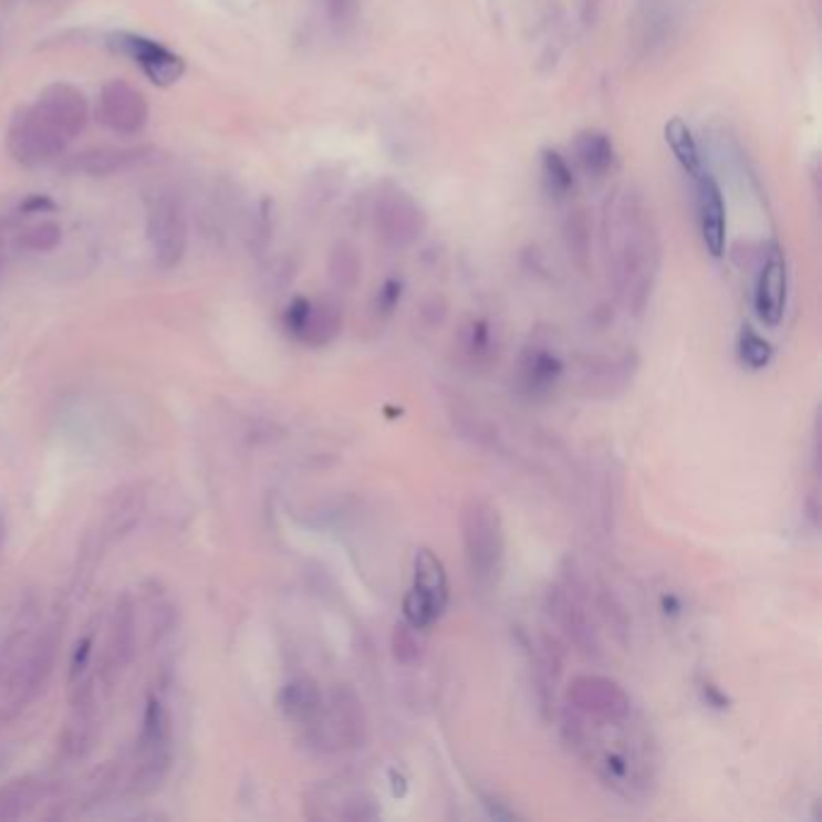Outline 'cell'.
Returning a JSON list of instances; mask_svg holds the SVG:
<instances>
[{
  "mask_svg": "<svg viewBox=\"0 0 822 822\" xmlns=\"http://www.w3.org/2000/svg\"><path fill=\"white\" fill-rule=\"evenodd\" d=\"M603 247L608 280L629 312L649 304L658 273V237L652 208L637 188H625L605 206Z\"/></svg>",
  "mask_w": 822,
  "mask_h": 822,
  "instance_id": "1",
  "label": "cell"
},
{
  "mask_svg": "<svg viewBox=\"0 0 822 822\" xmlns=\"http://www.w3.org/2000/svg\"><path fill=\"white\" fill-rule=\"evenodd\" d=\"M611 740L601 726L579 717L572 709L562 714V736L574 755H579L605 787L623 799H644L654 787L652 746L639 726L635 714L623 721H605Z\"/></svg>",
  "mask_w": 822,
  "mask_h": 822,
  "instance_id": "2",
  "label": "cell"
},
{
  "mask_svg": "<svg viewBox=\"0 0 822 822\" xmlns=\"http://www.w3.org/2000/svg\"><path fill=\"white\" fill-rule=\"evenodd\" d=\"M461 543L474 586L490 591L500 584L507 562V531L500 509L485 497H470L464 504Z\"/></svg>",
  "mask_w": 822,
  "mask_h": 822,
  "instance_id": "3",
  "label": "cell"
},
{
  "mask_svg": "<svg viewBox=\"0 0 822 822\" xmlns=\"http://www.w3.org/2000/svg\"><path fill=\"white\" fill-rule=\"evenodd\" d=\"M304 726L309 743L319 752L357 750L370 736L365 705L350 685H335L329 695H323L319 711Z\"/></svg>",
  "mask_w": 822,
  "mask_h": 822,
  "instance_id": "4",
  "label": "cell"
},
{
  "mask_svg": "<svg viewBox=\"0 0 822 822\" xmlns=\"http://www.w3.org/2000/svg\"><path fill=\"white\" fill-rule=\"evenodd\" d=\"M545 608L555 620L560 632L579 652L586 656H601V637L594 623V611L589 601V584L574 568L564 570V579L552 586L545 596Z\"/></svg>",
  "mask_w": 822,
  "mask_h": 822,
  "instance_id": "5",
  "label": "cell"
},
{
  "mask_svg": "<svg viewBox=\"0 0 822 822\" xmlns=\"http://www.w3.org/2000/svg\"><path fill=\"white\" fill-rule=\"evenodd\" d=\"M449 605V579L435 550L417 548L413 560V586L403 599V617L415 629L427 632Z\"/></svg>",
  "mask_w": 822,
  "mask_h": 822,
  "instance_id": "6",
  "label": "cell"
},
{
  "mask_svg": "<svg viewBox=\"0 0 822 822\" xmlns=\"http://www.w3.org/2000/svg\"><path fill=\"white\" fill-rule=\"evenodd\" d=\"M568 709L591 721H623L635 714V705L623 685L599 673H584L568 685Z\"/></svg>",
  "mask_w": 822,
  "mask_h": 822,
  "instance_id": "7",
  "label": "cell"
},
{
  "mask_svg": "<svg viewBox=\"0 0 822 822\" xmlns=\"http://www.w3.org/2000/svg\"><path fill=\"white\" fill-rule=\"evenodd\" d=\"M6 145L10 157L22 167H44L59 159L71 143L53 131L46 121L34 112V106L18 110L8 126Z\"/></svg>",
  "mask_w": 822,
  "mask_h": 822,
  "instance_id": "8",
  "label": "cell"
},
{
  "mask_svg": "<svg viewBox=\"0 0 822 822\" xmlns=\"http://www.w3.org/2000/svg\"><path fill=\"white\" fill-rule=\"evenodd\" d=\"M147 241L159 268H177L188 249V220L179 196L159 194L147 210Z\"/></svg>",
  "mask_w": 822,
  "mask_h": 822,
  "instance_id": "9",
  "label": "cell"
},
{
  "mask_svg": "<svg viewBox=\"0 0 822 822\" xmlns=\"http://www.w3.org/2000/svg\"><path fill=\"white\" fill-rule=\"evenodd\" d=\"M376 232L391 249H408L425 235L427 215L410 194L386 186L374 204Z\"/></svg>",
  "mask_w": 822,
  "mask_h": 822,
  "instance_id": "10",
  "label": "cell"
},
{
  "mask_svg": "<svg viewBox=\"0 0 822 822\" xmlns=\"http://www.w3.org/2000/svg\"><path fill=\"white\" fill-rule=\"evenodd\" d=\"M110 46L116 53H121V56H128L133 63L141 65L145 77L159 87L174 85L186 73V63L179 53H174L171 49L155 42L150 37L133 32H114L110 34Z\"/></svg>",
  "mask_w": 822,
  "mask_h": 822,
  "instance_id": "11",
  "label": "cell"
},
{
  "mask_svg": "<svg viewBox=\"0 0 822 822\" xmlns=\"http://www.w3.org/2000/svg\"><path fill=\"white\" fill-rule=\"evenodd\" d=\"M100 121L116 136H141L147 121H150V106L145 94L133 87L126 80H110L100 92Z\"/></svg>",
  "mask_w": 822,
  "mask_h": 822,
  "instance_id": "12",
  "label": "cell"
},
{
  "mask_svg": "<svg viewBox=\"0 0 822 822\" xmlns=\"http://www.w3.org/2000/svg\"><path fill=\"white\" fill-rule=\"evenodd\" d=\"M34 112L69 143H73L87 128L90 121L85 94L71 83H53L44 87L34 104Z\"/></svg>",
  "mask_w": 822,
  "mask_h": 822,
  "instance_id": "13",
  "label": "cell"
},
{
  "mask_svg": "<svg viewBox=\"0 0 822 822\" xmlns=\"http://www.w3.org/2000/svg\"><path fill=\"white\" fill-rule=\"evenodd\" d=\"M61 635L63 629L59 625H49L32 644L30 656H27V662L15 673V678H12V693L18 695V707L30 705L46 687L53 666H56Z\"/></svg>",
  "mask_w": 822,
  "mask_h": 822,
  "instance_id": "14",
  "label": "cell"
},
{
  "mask_svg": "<svg viewBox=\"0 0 822 822\" xmlns=\"http://www.w3.org/2000/svg\"><path fill=\"white\" fill-rule=\"evenodd\" d=\"M564 374V362L555 347L545 343H529L523 347L517 367V386L523 396L545 398L552 394Z\"/></svg>",
  "mask_w": 822,
  "mask_h": 822,
  "instance_id": "15",
  "label": "cell"
},
{
  "mask_svg": "<svg viewBox=\"0 0 822 822\" xmlns=\"http://www.w3.org/2000/svg\"><path fill=\"white\" fill-rule=\"evenodd\" d=\"M789 294V275L787 261L779 249H772L762 261L758 282H755V314L767 326H777L784 319Z\"/></svg>",
  "mask_w": 822,
  "mask_h": 822,
  "instance_id": "16",
  "label": "cell"
},
{
  "mask_svg": "<svg viewBox=\"0 0 822 822\" xmlns=\"http://www.w3.org/2000/svg\"><path fill=\"white\" fill-rule=\"evenodd\" d=\"M697 181V210H699V232L707 251L714 259H721L726 251V204L717 179L709 174H699Z\"/></svg>",
  "mask_w": 822,
  "mask_h": 822,
  "instance_id": "17",
  "label": "cell"
},
{
  "mask_svg": "<svg viewBox=\"0 0 822 822\" xmlns=\"http://www.w3.org/2000/svg\"><path fill=\"white\" fill-rule=\"evenodd\" d=\"M136 644H138L136 605H133L128 594H124L114 605L110 632V664L114 670L126 668L133 662V656H136Z\"/></svg>",
  "mask_w": 822,
  "mask_h": 822,
  "instance_id": "18",
  "label": "cell"
},
{
  "mask_svg": "<svg viewBox=\"0 0 822 822\" xmlns=\"http://www.w3.org/2000/svg\"><path fill=\"white\" fill-rule=\"evenodd\" d=\"M153 155L150 145L141 147H97V150H87L77 155L75 169L85 171L90 177H112V174L126 171L131 167L141 165L143 159Z\"/></svg>",
  "mask_w": 822,
  "mask_h": 822,
  "instance_id": "19",
  "label": "cell"
},
{
  "mask_svg": "<svg viewBox=\"0 0 822 822\" xmlns=\"http://www.w3.org/2000/svg\"><path fill=\"white\" fill-rule=\"evenodd\" d=\"M456 345L461 362L474 372L488 370L497 357V339L488 319H468L458 333Z\"/></svg>",
  "mask_w": 822,
  "mask_h": 822,
  "instance_id": "20",
  "label": "cell"
},
{
  "mask_svg": "<svg viewBox=\"0 0 822 822\" xmlns=\"http://www.w3.org/2000/svg\"><path fill=\"white\" fill-rule=\"evenodd\" d=\"M574 157L579 162V167L591 179H603L605 174L613 169L615 162V147L608 133L589 128L582 131L574 141Z\"/></svg>",
  "mask_w": 822,
  "mask_h": 822,
  "instance_id": "21",
  "label": "cell"
},
{
  "mask_svg": "<svg viewBox=\"0 0 822 822\" xmlns=\"http://www.w3.org/2000/svg\"><path fill=\"white\" fill-rule=\"evenodd\" d=\"M343 331V312L341 306L331 300L312 302L309 314L304 319V326L298 333V341L309 347H323L339 339Z\"/></svg>",
  "mask_w": 822,
  "mask_h": 822,
  "instance_id": "22",
  "label": "cell"
},
{
  "mask_svg": "<svg viewBox=\"0 0 822 822\" xmlns=\"http://www.w3.org/2000/svg\"><path fill=\"white\" fill-rule=\"evenodd\" d=\"M145 509V495L138 485H128L114 492V497L106 504V519H104V533L110 538H121L128 531L136 529V523L143 517Z\"/></svg>",
  "mask_w": 822,
  "mask_h": 822,
  "instance_id": "23",
  "label": "cell"
},
{
  "mask_svg": "<svg viewBox=\"0 0 822 822\" xmlns=\"http://www.w3.org/2000/svg\"><path fill=\"white\" fill-rule=\"evenodd\" d=\"M321 703H323L321 687L314 678H309V676L292 678L280 690V709L292 721L306 724L319 711Z\"/></svg>",
  "mask_w": 822,
  "mask_h": 822,
  "instance_id": "24",
  "label": "cell"
},
{
  "mask_svg": "<svg viewBox=\"0 0 822 822\" xmlns=\"http://www.w3.org/2000/svg\"><path fill=\"white\" fill-rule=\"evenodd\" d=\"M171 767V748L159 746L150 750H141V760L136 772H133V791L138 797H153L165 784Z\"/></svg>",
  "mask_w": 822,
  "mask_h": 822,
  "instance_id": "25",
  "label": "cell"
},
{
  "mask_svg": "<svg viewBox=\"0 0 822 822\" xmlns=\"http://www.w3.org/2000/svg\"><path fill=\"white\" fill-rule=\"evenodd\" d=\"M666 143L670 147V153L676 155V159L680 162V167L690 174L693 179H697L699 174H703V157H699V147H697V141L693 136L690 126L685 124L683 118H670L666 128Z\"/></svg>",
  "mask_w": 822,
  "mask_h": 822,
  "instance_id": "26",
  "label": "cell"
},
{
  "mask_svg": "<svg viewBox=\"0 0 822 822\" xmlns=\"http://www.w3.org/2000/svg\"><path fill=\"white\" fill-rule=\"evenodd\" d=\"M39 799V784L30 777L12 779L0 789V822L20 820L32 811Z\"/></svg>",
  "mask_w": 822,
  "mask_h": 822,
  "instance_id": "27",
  "label": "cell"
},
{
  "mask_svg": "<svg viewBox=\"0 0 822 822\" xmlns=\"http://www.w3.org/2000/svg\"><path fill=\"white\" fill-rule=\"evenodd\" d=\"M562 237H564V247H568V253L574 261V266L586 271L589 261H591V220L584 208H576L568 215V218H564Z\"/></svg>",
  "mask_w": 822,
  "mask_h": 822,
  "instance_id": "28",
  "label": "cell"
},
{
  "mask_svg": "<svg viewBox=\"0 0 822 822\" xmlns=\"http://www.w3.org/2000/svg\"><path fill=\"white\" fill-rule=\"evenodd\" d=\"M273 210H275V206H273L271 198H261L259 204H256V208L249 210L244 232H241V235H244L247 247L253 256H263L268 251V247H271L273 225H275Z\"/></svg>",
  "mask_w": 822,
  "mask_h": 822,
  "instance_id": "29",
  "label": "cell"
},
{
  "mask_svg": "<svg viewBox=\"0 0 822 822\" xmlns=\"http://www.w3.org/2000/svg\"><path fill=\"white\" fill-rule=\"evenodd\" d=\"M329 278L339 290L347 292L355 290L357 282L362 278V259L353 244L347 241H341L331 249L329 256Z\"/></svg>",
  "mask_w": 822,
  "mask_h": 822,
  "instance_id": "30",
  "label": "cell"
},
{
  "mask_svg": "<svg viewBox=\"0 0 822 822\" xmlns=\"http://www.w3.org/2000/svg\"><path fill=\"white\" fill-rule=\"evenodd\" d=\"M63 227L56 220H39L22 229L18 237V247L32 253H49L61 244Z\"/></svg>",
  "mask_w": 822,
  "mask_h": 822,
  "instance_id": "31",
  "label": "cell"
},
{
  "mask_svg": "<svg viewBox=\"0 0 822 822\" xmlns=\"http://www.w3.org/2000/svg\"><path fill=\"white\" fill-rule=\"evenodd\" d=\"M736 350H738V360L743 362V365L748 370H755V372L764 370L772 362V357H774L772 345L767 343L762 339V335L758 331H755V329H750V326L740 329Z\"/></svg>",
  "mask_w": 822,
  "mask_h": 822,
  "instance_id": "32",
  "label": "cell"
},
{
  "mask_svg": "<svg viewBox=\"0 0 822 822\" xmlns=\"http://www.w3.org/2000/svg\"><path fill=\"white\" fill-rule=\"evenodd\" d=\"M159 746H169V717L157 699H150L143 717L138 750H150Z\"/></svg>",
  "mask_w": 822,
  "mask_h": 822,
  "instance_id": "33",
  "label": "cell"
},
{
  "mask_svg": "<svg viewBox=\"0 0 822 822\" xmlns=\"http://www.w3.org/2000/svg\"><path fill=\"white\" fill-rule=\"evenodd\" d=\"M391 654H394L400 666H415L423 658V642H420V629L408 625L406 620L398 623L391 632Z\"/></svg>",
  "mask_w": 822,
  "mask_h": 822,
  "instance_id": "34",
  "label": "cell"
},
{
  "mask_svg": "<svg viewBox=\"0 0 822 822\" xmlns=\"http://www.w3.org/2000/svg\"><path fill=\"white\" fill-rule=\"evenodd\" d=\"M543 174H545V184L550 188V194L564 198L574 191V174L568 165V159H564L560 153L543 150Z\"/></svg>",
  "mask_w": 822,
  "mask_h": 822,
  "instance_id": "35",
  "label": "cell"
},
{
  "mask_svg": "<svg viewBox=\"0 0 822 822\" xmlns=\"http://www.w3.org/2000/svg\"><path fill=\"white\" fill-rule=\"evenodd\" d=\"M400 298H403V282L396 280V278L386 280L382 290H379V294H376V312L384 314V316L394 314V309L398 306Z\"/></svg>",
  "mask_w": 822,
  "mask_h": 822,
  "instance_id": "36",
  "label": "cell"
},
{
  "mask_svg": "<svg viewBox=\"0 0 822 822\" xmlns=\"http://www.w3.org/2000/svg\"><path fill=\"white\" fill-rule=\"evenodd\" d=\"M56 200L46 194H30L20 200L18 212L20 215H51L56 212Z\"/></svg>",
  "mask_w": 822,
  "mask_h": 822,
  "instance_id": "37",
  "label": "cell"
},
{
  "mask_svg": "<svg viewBox=\"0 0 822 822\" xmlns=\"http://www.w3.org/2000/svg\"><path fill=\"white\" fill-rule=\"evenodd\" d=\"M90 654H92V637H83V639H80V642H77V646H75V654H73L71 680L80 678V676H83V673L87 670Z\"/></svg>",
  "mask_w": 822,
  "mask_h": 822,
  "instance_id": "38",
  "label": "cell"
},
{
  "mask_svg": "<svg viewBox=\"0 0 822 822\" xmlns=\"http://www.w3.org/2000/svg\"><path fill=\"white\" fill-rule=\"evenodd\" d=\"M353 3H355V0H326L329 15L335 22H343L350 15V10H353Z\"/></svg>",
  "mask_w": 822,
  "mask_h": 822,
  "instance_id": "39",
  "label": "cell"
},
{
  "mask_svg": "<svg viewBox=\"0 0 822 822\" xmlns=\"http://www.w3.org/2000/svg\"><path fill=\"white\" fill-rule=\"evenodd\" d=\"M703 693H705V699H707V703L711 705V707H717V709H724L726 705H729V697H726L721 690H719V687L717 685H711V683H705V687H703Z\"/></svg>",
  "mask_w": 822,
  "mask_h": 822,
  "instance_id": "40",
  "label": "cell"
},
{
  "mask_svg": "<svg viewBox=\"0 0 822 822\" xmlns=\"http://www.w3.org/2000/svg\"><path fill=\"white\" fill-rule=\"evenodd\" d=\"M10 654V642H0V673L6 668V658Z\"/></svg>",
  "mask_w": 822,
  "mask_h": 822,
  "instance_id": "41",
  "label": "cell"
},
{
  "mask_svg": "<svg viewBox=\"0 0 822 822\" xmlns=\"http://www.w3.org/2000/svg\"><path fill=\"white\" fill-rule=\"evenodd\" d=\"M3 535H6V526H3V519H0V541H3Z\"/></svg>",
  "mask_w": 822,
  "mask_h": 822,
  "instance_id": "42",
  "label": "cell"
}]
</instances>
